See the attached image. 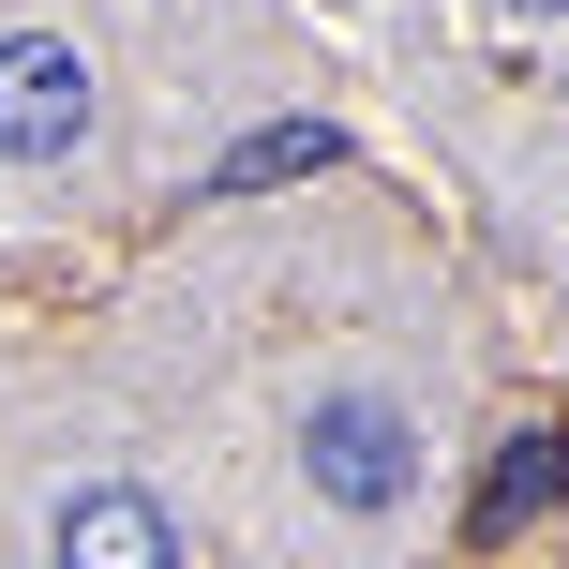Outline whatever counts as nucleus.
<instances>
[{
    "label": "nucleus",
    "mask_w": 569,
    "mask_h": 569,
    "mask_svg": "<svg viewBox=\"0 0 569 569\" xmlns=\"http://www.w3.org/2000/svg\"><path fill=\"white\" fill-rule=\"evenodd\" d=\"M300 480L330 495V510H405V495H420V435H405V405H375V390L315 405V420H300Z\"/></svg>",
    "instance_id": "nucleus-1"
},
{
    "label": "nucleus",
    "mask_w": 569,
    "mask_h": 569,
    "mask_svg": "<svg viewBox=\"0 0 569 569\" xmlns=\"http://www.w3.org/2000/svg\"><path fill=\"white\" fill-rule=\"evenodd\" d=\"M76 136H90V60L46 46V30H16V46H0V150H16V166H60Z\"/></svg>",
    "instance_id": "nucleus-2"
},
{
    "label": "nucleus",
    "mask_w": 569,
    "mask_h": 569,
    "mask_svg": "<svg viewBox=\"0 0 569 569\" xmlns=\"http://www.w3.org/2000/svg\"><path fill=\"white\" fill-rule=\"evenodd\" d=\"M60 555L76 569H180V525L150 495H60Z\"/></svg>",
    "instance_id": "nucleus-3"
},
{
    "label": "nucleus",
    "mask_w": 569,
    "mask_h": 569,
    "mask_svg": "<svg viewBox=\"0 0 569 569\" xmlns=\"http://www.w3.org/2000/svg\"><path fill=\"white\" fill-rule=\"evenodd\" d=\"M569 495V435H510V465L480 480V510H465V540H510V525H540Z\"/></svg>",
    "instance_id": "nucleus-4"
},
{
    "label": "nucleus",
    "mask_w": 569,
    "mask_h": 569,
    "mask_svg": "<svg viewBox=\"0 0 569 569\" xmlns=\"http://www.w3.org/2000/svg\"><path fill=\"white\" fill-rule=\"evenodd\" d=\"M330 166H345V136H330V120H256V136H240L210 180H226V196H270V180H330Z\"/></svg>",
    "instance_id": "nucleus-5"
}]
</instances>
